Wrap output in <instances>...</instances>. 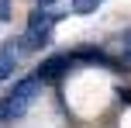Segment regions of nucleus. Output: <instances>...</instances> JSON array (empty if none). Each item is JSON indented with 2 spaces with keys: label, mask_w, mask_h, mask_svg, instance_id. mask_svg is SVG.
Returning <instances> with one entry per match:
<instances>
[{
  "label": "nucleus",
  "mask_w": 131,
  "mask_h": 128,
  "mask_svg": "<svg viewBox=\"0 0 131 128\" xmlns=\"http://www.w3.org/2000/svg\"><path fill=\"white\" fill-rule=\"evenodd\" d=\"M38 87H41L38 76L17 80V83H14V90L4 97V104H0V118H21L28 107H31V101L38 97Z\"/></svg>",
  "instance_id": "1"
},
{
  "label": "nucleus",
  "mask_w": 131,
  "mask_h": 128,
  "mask_svg": "<svg viewBox=\"0 0 131 128\" xmlns=\"http://www.w3.org/2000/svg\"><path fill=\"white\" fill-rule=\"evenodd\" d=\"M72 66H76V55H48V59L38 66L35 76H38L41 83H52V80H59L62 73H69Z\"/></svg>",
  "instance_id": "2"
},
{
  "label": "nucleus",
  "mask_w": 131,
  "mask_h": 128,
  "mask_svg": "<svg viewBox=\"0 0 131 128\" xmlns=\"http://www.w3.org/2000/svg\"><path fill=\"white\" fill-rule=\"evenodd\" d=\"M59 21H62V14H52V11H45V7H38V11H31V17H28V31L48 35L52 24H59Z\"/></svg>",
  "instance_id": "3"
},
{
  "label": "nucleus",
  "mask_w": 131,
  "mask_h": 128,
  "mask_svg": "<svg viewBox=\"0 0 131 128\" xmlns=\"http://www.w3.org/2000/svg\"><path fill=\"white\" fill-rule=\"evenodd\" d=\"M76 62H97V66H117V62H111V55L104 52V48H90V45H83L76 52Z\"/></svg>",
  "instance_id": "4"
},
{
  "label": "nucleus",
  "mask_w": 131,
  "mask_h": 128,
  "mask_svg": "<svg viewBox=\"0 0 131 128\" xmlns=\"http://www.w3.org/2000/svg\"><path fill=\"white\" fill-rule=\"evenodd\" d=\"M48 42V35H41V31H24V38L17 42L21 48H24V52H35V48H41Z\"/></svg>",
  "instance_id": "5"
},
{
  "label": "nucleus",
  "mask_w": 131,
  "mask_h": 128,
  "mask_svg": "<svg viewBox=\"0 0 131 128\" xmlns=\"http://www.w3.org/2000/svg\"><path fill=\"white\" fill-rule=\"evenodd\" d=\"M100 4H104V0H72L69 7H72V14H93Z\"/></svg>",
  "instance_id": "6"
},
{
  "label": "nucleus",
  "mask_w": 131,
  "mask_h": 128,
  "mask_svg": "<svg viewBox=\"0 0 131 128\" xmlns=\"http://www.w3.org/2000/svg\"><path fill=\"white\" fill-rule=\"evenodd\" d=\"M14 42H4V48H0V66H14Z\"/></svg>",
  "instance_id": "7"
},
{
  "label": "nucleus",
  "mask_w": 131,
  "mask_h": 128,
  "mask_svg": "<svg viewBox=\"0 0 131 128\" xmlns=\"http://www.w3.org/2000/svg\"><path fill=\"white\" fill-rule=\"evenodd\" d=\"M0 21H10V0H0Z\"/></svg>",
  "instance_id": "8"
},
{
  "label": "nucleus",
  "mask_w": 131,
  "mask_h": 128,
  "mask_svg": "<svg viewBox=\"0 0 131 128\" xmlns=\"http://www.w3.org/2000/svg\"><path fill=\"white\" fill-rule=\"evenodd\" d=\"M117 101H121V104H131V90L121 87V90H117Z\"/></svg>",
  "instance_id": "9"
},
{
  "label": "nucleus",
  "mask_w": 131,
  "mask_h": 128,
  "mask_svg": "<svg viewBox=\"0 0 131 128\" xmlns=\"http://www.w3.org/2000/svg\"><path fill=\"white\" fill-rule=\"evenodd\" d=\"M10 73H14V66H0V83H4V80H7Z\"/></svg>",
  "instance_id": "10"
},
{
  "label": "nucleus",
  "mask_w": 131,
  "mask_h": 128,
  "mask_svg": "<svg viewBox=\"0 0 131 128\" xmlns=\"http://www.w3.org/2000/svg\"><path fill=\"white\" fill-rule=\"evenodd\" d=\"M55 4V0H38V7H52Z\"/></svg>",
  "instance_id": "11"
},
{
  "label": "nucleus",
  "mask_w": 131,
  "mask_h": 128,
  "mask_svg": "<svg viewBox=\"0 0 131 128\" xmlns=\"http://www.w3.org/2000/svg\"><path fill=\"white\" fill-rule=\"evenodd\" d=\"M124 62H128V66H131V48H128V52H124Z\"/></svg>",
  "instance_id": "12"
},
{
  "label": "nucleus",
  "mask_w": 131,
  "mask_h": 128,
  "mask_svg": "<svg viewBox=\"0 0 131 128\" xmlns=\"http://www.w3.org/2000/svg\"><path fill=\"white\" fill-rule=\"evenodd\" d=\"M124 45H131V31H124Z\"/></svg>",
  "instance_id": "13"
}]
</instances>
